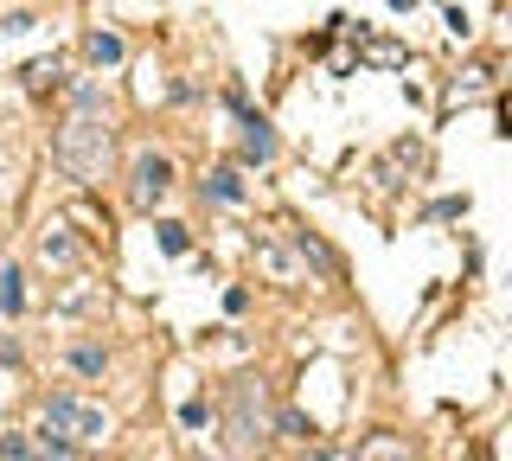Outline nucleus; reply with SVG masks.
I'll list each match as a JSON object with an SVG mask.
<instances>
[{
    "label": "nucleus",
    "mask_w": 512,
    "mask_h": 461,
    "mask_svg": "<svg viewBox=\"0 0 512 461\" xmlns=\"http://www.w3.org/2000/svg\"><path fill=\"white\" fill-rule=\"evenodd\" d=\"M39 257H45V263H58V269H77V263H84V250H77V244H71V237H64V231H45Z\"/></svg>",
    "instance_id": "8"
},
{
    "label": "nucleus",
    "mask_w": 512,
    "mask_h": 461,
    "mask_svg": "<svg viewBox=\"0 0 512 461\" xmlns=\"http://www.w3.org/2000/svg\"><path fill=\"white\" fill-rule=\"evenodd\" d=\"M45 77H58V58H39V65H26V84H45Z\"/></svg>",
    "instance_id": "15"
},
{
    "label": "nucleus",
    "mask_w": 512,
    "mask_h": 461,
    "mask_svg": "<svg viewBox=\"0 0 512 461\" xmlns=\"http://www.w3.org/2000/svg\"><path fill=\"white\" fill-rule=\"evenodd\" d=\"M352 461H416V449H410V436H391V429H378V436L359 442V455H352Z\"/></svg>",
    "instance_id": "5"
},
{
    "label": "nucleus",
    "mask_w": 512,
    "mask_h": 461,
    "mask_svg": "<svg viewBox=\"0 0 512 461\" xmlns=\"http://www.w3.org/2000/svg\"><path fill=\"white\" fill-rule=\"evenodd\" d=\"M295 257H301V263H314L320 276H340V257H333L320 237H308V231H295Z\"/></svg>",
    "instance_id": "6"
},
{
    "label": "nucleus",
    "mask_w": 512,
    "mask_h": 461,
    "mask_svg": "<svg viewBox=\"0 0 512 461\" xmlns=\"http://www.w3.org/2000/svg\"><path fill=\"white\" fill-rule=\"evenodd\" d=\"M250 257L263 263V269H269L276 282H295V263H288V250H282V244H269V237H256V244H250Z\"/></svg>",
    "instance_id": "7"
},
{
    "label": "nucleus",
    "mask_w": 512,
    "mask_h": 461,
    "mask_svg": "<svg viewBox=\"0 0 512 461\" xmlns=\"http://www.w3.org/2000/svg\"><path fill=\"white\" fill-rule=\"evenodd\" d=\"M71 365H77L84 378H96V372H103V346H77V353H71Z\"/></svg>",
    "instance_id": "13"
},
{
    "label": "nucleus",
    "mask_w": 512,
    "mask_h": 461,
    "mask_svg": "<svg viewBox=\"0 0 512 461\" xmlns=\"http://www.w3.org/2000/svg\"><path fill=\"white\" fill-rule=\"evenodd\" d=\"M52 161L84 186H103L109 167H116V129H109V109L96 90H77L71 109H64L58 135H52Z\"/></svg>",
    "instance_id": "1"
},
{
    "label": "nucleus",
    "mask_w": 512,
    "mask_h": 461,
    "mask_svg": "<svg viewBox=\"0 0 512 461\" xmlns=\"http://www.w3.org/2000/svg\"><path fill=\"white\" fill-rule=\"evenodd\" d=\"M212 199H224V205L244 199V186H237V173H231V167H218V173H212Z\"/></svg>",
    "instance_id": "12"
},
{
    "label": "nucleus",
    "mask_w": 512,
    "mask_h": 461,
    "mask_svg": "<svg viewBox=\"0 0 512 461\" xmlns=\"http://www.w3.org/2000/svg\"><path fill=\"white\" fill-rule=\"evenodd\" d=\"M160 244H167L173 257H180V250H186V225H160Z\"/></svg>",
    "instance_id": "14"
},
{
    "label": "nucleus",
    "mask_w": 512,
    "mask_h": 461,
    "mask_svg": "<svg viewBox=\"0 0 512 461\" xmlns=\"http://www.w3.org/2000/svg\"><path fill=\"white\" fill-rule=\"evenodd\" d=\"M167 193H173V161L167 154H141V161L128 167V205H135V212H154Z\"/></svg>",
    "instance_id": "4"
},
{
    "label": "nucleus",
    "mask_w": 512,
    "mask_h": 461,
    "mask_svg": "<svg viewBox=\"0 0 512 461\" xmlns=\"http://www.w3.org/2000/svg\"><path fill=\"white\" fill-rule=\"evenodd\" d=\"M45 429L64 436L71 449H90V442L109 436V410L90 404V397H77V391H58V397H45Z\"/></svg>",
    "instance_id": "3"
},
{
    "label": "nucleus",
    "mask_w": 512,
    "mask_h": 461,
    "mask_svg": "<svg viewBox=\"0 0 512 461\" xmlns=\"http://www.w3.org/2000/svg\"><path fill=\"white\" fill-rule=\"evenodd\" d=\"M244 154L250 161H269V154H276V135H269L263 116H244Z\"/></svg>",
    "instance_id": "9"
},
{
    "label": "nucleus",
    "mask_w": 512,
    "mask_h": 461,
    "mask_svg": "<svg viewBox=\"0 0 512 461\" xmlns=\"http://www.w3.org/2000/svg\"><path fill=\"white\" fill-rule=\"evenodd\" d=\"M84 52L96 58V65H116V58H122V39H116V33H90Z\"/></svg>",
    "instance_id": "10"
},
{
    "label": "nucleus",
    "mask_w": 512,
    "mask_h": 461,
    "mask_svg": "<svg viewBox=\"0 0 512 461\" xmlns=\"http://www.w3.org/2000/svg\"><path fill=\"white\" fill-rule=\"evenodd\" d=\"M218 429H224V455L231 461H269V449H276V404H269L263 378H231L224 385Z\"/></svg>",
    "instance_id": "2"
},
{
    "label": "nucleus",
    "mask_w": 512,
    "mask_h": 461,
    "mask_svg": "<svg viewBox=\"0 0 512 461\" xmlns=\"http://www.w3.org/2000/svg\"><path fill=\"white\" fill-rule=\"evenodd\" d=\"M0 308H7V314H20V308H26V289H20V269H7V276H0Z\"/></svg>",
    "instance_id": "11"
}]
</instances>
